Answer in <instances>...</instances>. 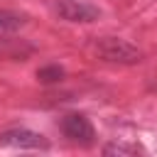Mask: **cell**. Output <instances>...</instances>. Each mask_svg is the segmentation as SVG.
<instances>
[{
    "label": "cell",
    "mask_w": 157,
    "mask_h": 157,
    "mask_svg": "<svg viewBox=\"0 0 157 157\" xmlns=\"http://www.w3.org/2000/svg\"><path fill=\"white\" fill-rule=\"evenodd\" d=\"M96 52L105 59V61H120V64H135L142 59L140 49L132 47L130 42L125 39H118V37H103L96 42Z\"/></svg>",
    "instance_id": "cell-1"
},
{
    "label": "cell",
    "mask_w": 157,
    "mask_h": 157,
    "mask_svg": "<svg viewBox=\"0 0 157 157\" xmlns=\"http://www.w3.org/2000/svg\"><path fill=\"white\" fill-rule=\"evenodd\" d=\"M61 132L71 140V142H78V145H93V125L86 115H78V113H71L61 120Z\"/></svg>",
    "instance_id": "cell-2"
},
{
    "label": "cell",
    "mask_w": 157,
    "mask_h": 157,
    "mask_svg": "<svg viewBox=\"0 0 157 157\" xmlns=\"http://www.w3.org/2000/svg\"><path fill=\"white\" fill-rule=\"evenodd\" d=\"M0 145L7 147H25V150H47L49 142L44 140V135L27 130V128H15V130H5L0 135Z\"/></svg>",
    "instance_id": "cell-3"
},
{
    "label": "cell",
    "mask_w": 157,
    "mask_h": 157,
    "mask_svg": "<svg viewBox=\"0 0 157 157\" xmlns=\"http://www.w3.org/2000/svg\"><path fill=\"white\" fill-rule=\"evenodd\" d=\"M25 25V15L15 10H0V32H12Z\"/></svg>",
    "instance_id": "cell-5"
},
{
    "label": "cell",
    "mask_w": 157,
    "mask_h": 157,
    "mask_svg": "<svg viewBox=\"0 0 157 157\" xmlns=\"http://www.w3.org/2000/svg\"><path fill=\"white\" fill-rule=\"evenodd\" d=\"M103 152L105 155H137L140 150L137 147H130V145H105Z\"/></svg>",
    "instance_id": "cell-7"
},
{
    "label": "cell",
    "mask_w": 157,
    "mask_h": 157,
    "mask_svg": "<svg viewBox=\"0 0 157 157\" xmlns=\"http://www.w3.org/2000/svg\"><path fill=\"white\" fill-rule=\"evenodd\" d=\"M56 12L69 22H93L98 20V7L83 0H56Z\"/></svg>",
    "instance_id": "cell-4"
},
{
    "label": "cell",
    "mask_w": 157,
    "mask_h": 157,
    "mask_svg": "<svg viewBox=\"0 0 157 157\" xmlns=\"http://www.w3.org/2000/svg\"><path fill=\"white\" fill-rule=\"evenodd\" d=\"M61 76H64V69L56 66V64H52V66H42V69L37 71V78H39L42 83H56V81H61Z\"/></svg>",
    "instance_id": "cell-6"
}]
</instances>
